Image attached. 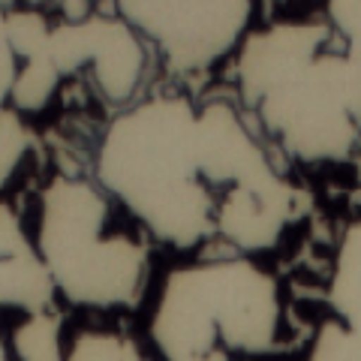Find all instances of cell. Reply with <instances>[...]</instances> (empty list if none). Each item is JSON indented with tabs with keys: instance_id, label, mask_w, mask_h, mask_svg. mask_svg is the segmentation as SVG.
Wrapping results in <instances>:
<instances>
[{
	"instance_id": "1",
	"label": "cell",
	"mask_w": 361,
	"mask_h": 361,
	"mask_svg": "<svg viewBox=\"0 0 361 361\" xmlns=\"http://www.w3.org/2000/svg\"><path fill=\"white\" fill-rule=\"evenodd\" d=\"M94 180L151 241L265 256L307 208L229 99L151 94L121 109L97 142Z\"/></svg>"
},
{
	"instance_id": "5",
	"label": "cell",
	"mask_w": 361,
	"mask_h": 361,
	"mask_svg": "<svg viewBox=\"0 0 361 361\" xmlns=\"http://www.w3.org/2000/svg\"><path fill=\"white\" fill-rule=\"evenodd\" d=\"M148 235L94 178L58 172L37 196L33 244L63 301L133 310L148 283Z\"/></svg>"
},
{
	"instance_id": "6",
	"label": "cell",
	"mask_w": 361,
	"mask_h": 361,
	"mask_svg": "<svg viewBox=\"0 0 361 361\" xmlns=\"http://www.w3.org/2000/svg\"><path fill=\"white\" fill-rule=\"evenodd\" d=\"M118 13L175 78L196 82L241 49L256 6L250 0H121Z\"/></svg>"
},
{
	"instance_id": "3",
	"label": "cell",
	"mask_w": 361,
	"mask_h": 361,
	"mask_svg": "<svg viewBox=\"0 0 361 361\" xmlns=\"http://www.w3.org/2000/svg\"><path fill=\"white\" fill-rule=\"evenodd\" d=\"M148 42L118 4L0 6V97L21 118L42 115L66 82H85L109 106L135 103Z\"/></svg>"
},
{
	"instance_id": "12",
	"label": "cell",
	"mask_w": 361,
	"mask_h": 361,
	"mask_svg": "<svg viewBox=\"0 0 361 361\" xmlns=\"http://www.w3.org/2000/svg\"><path fill=\"white\" fill-rule=\"evenodd\" d=\"M4 361H6V358H4Z\"/></svg>"
},
{
	"instance_id": "10",
	"label": "cell",
	"mask_w": 361,
	"mask_h": 361,
	"mask_svg": "<svg viewBox=\"0 0 361 361\" xmlns=\"http://www.w3.org/2000/svg\"><path fill=\"white\" fill-rule=\"evenodd\" d=\"M66 361H157L135 337L109 329H85L66 346Z\"/></svg>"
},
{
	"instance_id": "11",
	"label": "cell",
	"mask_w": 361,
	"mask_h": 361,
	"mask_svg": "<svg viewBox=\"0 0 361 361\" xmlns=\"http://www.w3.org/2000/svg\"><path fill=\"white\" fill-rule=\"evenodd\" d=\"M0 121H4V130H0V178H4V184H9L27 151V130L25 118L6 106L0 111Z\"/></svg>"
},
{
	"instance_id": "2",
	"label": "cell",
	"mask_w": 361,
	"mask_h": 361,
	"mask_svg": "<svg viewBox=\"0 0 361 361\" xmlns=\"http://www.w3.org/2000/svg\"><path fill=\"white\" fill-rule=\"evenodd\" d=\"M235 85L286 157L346 163L361 145V0L253 25L235 51Z\"/></svg>"
},
{
	"instance_id": "7",
	"label": "cell",
	"mask_w": 361,
	"mask_h": 361,
	"mask_svg": "<svg viewBox=\"0 0 361 361\" xmlns=\"http://www.w3.org/2000/svg\"><path fill=\"white\" fill-rule=\"evenodd\" d=\"M304 361H361V220H353L337 241L325 316Z\"/></svg>"
},
{
	"instance_id": "4",
	"label": "cell",
	"mask_w": 361,
	"mask_h": 361,
	"mask_svg": "<svg viewBox=\"0 0 361 361\" xmlns=\"http://www.w3.org/2000/svg\"><path fill=\"white\" fill-rule=\"evenodd\" d=\"M283 334V289L250 256H220L166 271L148 313L157 361H256Z\"/></svg>"
},
{
	"instance_id": "8",
	"label": "cell",
	"mask_w": 361,
	"mask_h": 361,
	"mask_svg": "<svg viewBox=\"0 0 361 361\" xmlns=\"http://www.w3.org/2000/svg\"><path fill=\"white\" fill-rule=\"evenodd\" d=\"M58 289L13 205L0 208V304L4 313H54Z\"/></svg>"
},
{
	"instance_id": "9",
	"label": "cell",
	"mask_w": 361,
	"mask_h": 361,
	"mask_svg": "<svg viewBox=\"0 0 361 361\" xmlns=\"http://www.w3.org/2000/svg\"><path fill=\"white\" fill-rule=\"evenodd\" d=\"M6 361H66L61 313H4Z\"/></svg>"
}]
</instances>
